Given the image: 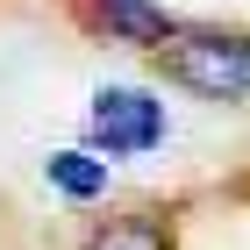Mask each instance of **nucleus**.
I'll return each mask as SVG.
<instances>
[{
    "mask_svg": "<svg viewBox=\"0 0 250 250\" xmlns=\"http://www.w3.org/2000/svg\"><path fill=\"white\" fill-rule=\"evenodd\" d=\"M157 64H165V79H179L208 100L250 107V36H172L157 50Z\"/></svg>",
    "mask_w": 250,
    "mask_h": 250,
    "instance_id": "1",
    "label": "nucleus"
},
{
    "mask_svg": "<svg viewBox=\"0 0 250 250\" xmlns=\"http://www.w3.org/2000/svg\"><path fill=\"white\" fill-rule=\"evenodd\" d=\"M93 136L107 157H136L165 143V100H150L143 86H100L93 93Z\"/></svg>",
    "mask_w": 250,
    "mask_h": 250,
    "instance_id": "2",
    "label": "nucleus"
},
{
    "mask_svg": "<svg viewBox=\"0 0 250 250\" xmlns=\"http://www.w3.org/2000/svg\"><path fill=\"white\" fill-rule=\"evenodd\" d=\"M93 21H100L115 43H150V50L172 43V15L150 7V0H93Z\"/></svg>",
    "mask_w": 250,
    "mask_h": 250,
    "instance_id": "3",
    "label": "nucleus"
},
{
    "mask_svg": "<svg viewBox=\"0 0 250 250\" xmlns=\"http://www.w3.org/2000/svg\"><path fill=\"white\" fill-rule=\"evenodd\" d=\"M43 179L58 193H72V200H100V193H107V165L86 157V150H50L43 157Z\"/></svg>",
    "mask_w": 250,
    "mask_h": 250,
    "instance_id": "4",
    "label": "nucleus"
},
{
    "mask_svg": "<svg viewBox=\"0 0 250 250\" xmlns=\"http://www.w3.org/2000/svg\"><path fill=\"white\" fill-rule=\"evenodd\" d=\"M100 250H165V229L157 222H122V229L100 236Z\"/></svg>",
    "mask_w": 250,
    "mask_h": 250,
    "instance_id": "5",
    "label": "nucleus"
}]
</instances>
